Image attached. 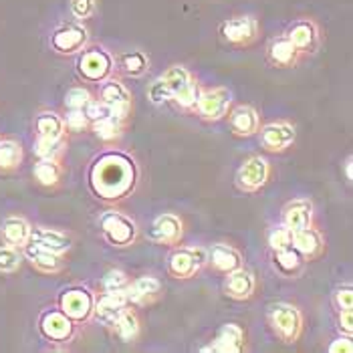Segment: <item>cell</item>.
<instances>
[{"label": "cell", "instance_id": "1", "mask_svg": "<svg viewBox=\"0 0 353 353\" xmlns=\"http://www.w3.org/2000/svg\"><path fill=\"white\" fill-rule=\"evenodd\" d=\"M134 163L130 162L125 156L119 154H108L99 158L93 172H91V184L93 190L99 196L115 200L123 198L128 192L134 188Z\"/></svg>", "mask_w": 353, "mask_h": 353}, {"label": "cell", "instance_id": "2", "mask_svg": "<svg viewBox=\"0 0 353 353\" xmlns=\"http://www.w3.org/2000/svg\"><path fill=\"white\" fill-rule=\"evenodd\" d=\"M162 83L170 99H174L178 105H182V108H194L196 105L200 93H198V85L194 83L186 67L174 65V67L165 69L162 75Z\"/></svg>", "mask_w": 353, "mask_h": 353}, {"label": "cell", "instance_id": "3", "mask_svg": "<svg viewBox=\"0 0 353 353\" xmlns=\"http://www.w3.org/2000/svg\"><path fill=\"white\" fill-rule=\"evenodd\" d=\"M269 325L283 343H295L303 333V315L289 303H276L269 309Z\"/></svg>", "mask_w": 353, "mask_h": 353}, {"label": "cell", "instance_id": "4", "mask_svg": "<svg viewBox=\"0 0 353 353\" xmlns=\"http://www.w3.org/2000/svg\"><path fill=\"white\" fill-rule=\"evenodd\" d=\"M77 69L83 79L91 83H101L108 79L113 71V59L111 54L99 47V45H91V47H83L81 54L77 59Z\"/></svg>", "mask_w": 353, "mask_h": 353}, {"label": "cell", "instance_id": "5", "mask_svg": "<svg viewBox=\"0 0 353 353\" xmlns=\"http://www.w3.org/2000/svg\"><path fill=\"white\" fill-rule=\"evenodd\" d=\"M261 34L259 21L250 14H241L220 25V39L230 47H250Z\"/></svg>", "mask_w": 353, "mask_h": 353}, {"label": "cell", "instance_id": "6", "mask_svg": "<svg viewBox=\"0 0 353 353\" xmlns=\"http://www.w3.org/2000/svg\"><path fill=\"white\" fill-rule=\"evenodd\" d=\"M208 263V252L202 246H182L168 259V271L176 279H192Z\"/></svg>", "mask_w": 353, "mask_h": 353}, {"label": "cell", "instance_id": "7", "mask_svg": "<svg viewBox=\"0 0 353 353\" xmlns=\"http://www.w3.org/2000/svg\"><path fill=\"white\" fill-rule=\"evenodd\" d=\"M99 226L113 246H128L136 241V222L119 212H105L99 220Z\"/></svg>", "mask_w": 353, "mask_h": 353}, {"label": "cell", "instance_id": "8", "mask_svg": "<svg viewBox=\"0 0 353 353\" xmlns=\"http://www.w3.org/2000/svg\"><path fill=\"white\" fill-rule=\"evenodd\" d=\"M287 39L295 45L299 54H313L321 45V30L313 19H297L287 28Z\"/></svg>", "mask_w": 353, "mask_h": 353}, {"label": "cell", "instance_id": "9", "mask_svg": "<svg viewBox=\"0 0 353 353\" xmlns=\"http://www.w3.org/2000/svg\"><path fill=\"white\" fill-rule=\"evenodd\" d=\"M269 176H271V165L265 158L261 156H252L248 158L236 172V186L243 192H259L267 182H269Z\"/></svg>", "mask_w": 353, "mask_h": 353}, {"label": "cell", "instance_id": "10", "mask_svg": "<svg viewBox=\"0 0 353 353\" xmlns=\"http://www.w3.org/2000/svg\"><path fill=\"white\" fill-rule=\"evenodd\" d=\"M230 101H232V93L226 87H216L198 95L196 111L204 121H218L226 115Z\"/></svg>", "mask_w": 353, "mask_h": 353}, {"label": "cell", "instance_id": "11", "mask_svg": "<svg viewBox=\"0 0 353 353\" xmlns=\"http://www.w3.org/2000/svg\"><path fill=\"white\" fill-rule=\"evenodd\" d=\"M87 28L83 25H61L51 34V47L59 54H75L87 45Z\"/></svg>", "mask_w": 353, "mask_h": 353}, {"label": "cell", "instance_id": "12", "mask_svg": "<svg viewBox=\"0 0 353 353\" xmlns=\"http://www.w3.org/2000/svg\"><path fill=\"white\" fill-rule=\"evenodd\" d=\"M101 83H103L99 89L101 101L111 108V115L125 121L130 115V109H132V95H130L128 87L123 83L113 81V79H105Z\"/></svg>", "mask_w": 353, "mask_h": 353}, {"label": "cell", "instance_id": "13", "mask_svg": "<svg viewBox=\"0 0 353 353\" xmlns=\"http://www.w3.org/2000/svg\"><path fill=\"white\" fill-rule=\"evenodd\" d=\"M59 309L71 321H85L93 313V297L87 289H69L59 297Z\"/></svg>", "mask_w": 353, "mask_h": 353}, {"label": "cell", "instance_id": "14", "mask_svg": "<svg viewBox=\"0 0 353 353\" xmlns=\"http://www.w3.org/2000/svg\"><path fill=\"white\" fill-rule=\"evenodd\" d=\"M295 128L287 121H274L261 130V145L267 152H285L287 148L293 145L295 141Z\"/></svg>", "mask_w": 353, "mask_h": 353}, {"label": "cell", "instance_id": "15", "mask_svg": "<svg viewBox=\"0 0 353 353\" xmlns=\"http://www.w3.org/2000/svg\"><path fill=\"white\" fill-rule=\"evenodd\" d=\"M128 307H130V301L125 297V291H105L99 297L93 311L103 325L111 327Z\"/></svg>", "mask_w": 353, "mask_h": 353}, {"label": "cell", "instance_id": "16", "mask_svg": "<svg viewBox=\"0 0 353 353\" xmlns=\"http://www.w3.org/2000/svg\"><path fill=\"white\" fill-rule=\"evenodd\" d=\"M39 325L43 335L51 341H69L73 335V321L61 309L45 311Z\"/></svg>", "mask_w": 353, "mask_h": 353}, {"label": "cell", "instance_id": "17", "mask_svg": "<svg viewBox=\"0 0 353 353\" xmlns=\"http://www.w3.org/2000/svg\"><path fill=\"white\" fill-rule=\"evenodd\" d=\"M245 331L243 327L236 323H226L220 327L216 333L212 345L204 347L202 352H214V353H239L245 350Z\"/></svg>", "mask_w": 353, "mask_h": 353}, {"label": "cell", "instance_id": "18", "mask_svg": "<svg viewBox=\"0 0 353 353\" xmlns=\"http://www.w3.org/2000/svg\"><path fill=\"white\" fill-rule=\"evenodd\" d=\"M267 59L276 69H289V67H295L299 63L301 54L295 49V45L287 39V34H281V37H274L269 43Z\"/></svg>", "mask_w": 353, "mask_h": 353}, {"label": "cell", "instance_id": "19", "mask_svg": "<svg viewBox=\"0 0 353 353\" xmlns=\"http://www.w3.org/2000/svg\"><path fill=\"white\" fill-rule=\"evenodd\" d=\"M184 224L176 214H162L150 226V239L162 245H176L182 239Z\"/></svg>", "mask_w": 353, "mask_h": 353}, {"label": "cell", "instance_id": "20", "mask_svg": "<svg viewBox=\"0 0 353 353\" xmlns=\"http://www.w3.org/2000/svg\"><path fill=\"white\" fill-rule=\"evenodd\" d=\"M23 256L27 259L28 263L37 269V271L45 272V274H53V272L61 271L63 263H61V254H54L51 250L43 248V246L34 245L28 241L27 245L21 248Z\"/></svg>", "mask_w": 353, "mask_h": 353}, {"label": "cell", "instance_id": "21", "mask_svg": "<svg viewBox=\"0 0 353 353\" xmlns=\"http://www.w3.org/2000/svg\"><path fill=\"white\" fill-rule=\"evenodd\" d=\"M256 289V281L252 276V272L245 271L243 267L236 271L228 272L226 283H224V291L230 299L234 301H246L254 295Z\"/></svg>", "mask_w": 353, "mask_h": 353}, {"label": "cell", "instance_id": "22", "mask_svg": "<svg viewBox=\"0 0 353 353\" xmlns=\"http://www.w3.org/2000/svg\"><path fill=\"white\" fill-rule=\"evenodd\" d=\"M160 293H162V283L156 276H148V274L132 281L125 289V297L130 301V305L152 303Z\"/></svg>", "mask_w": 353, "mask_h": 353}, {"label": "cell", "instance_id": "23", "mask_svg": "<svg viewBox=\"0 0 353 353\" xmlns=\"http://www.w3.org/2000/svg\"><path fill=\"white\" fill-rule=\"evenodd\" d=\"M30 243L43 246L47 250H51L54 254H63L71 248V239L65 234V232H59L53 228H47V226H34L30 228V236H28Z\"/></svg>", "mask_w": 353, "mask_h": 353}, {"label": "cell", "instance_id": "24", "mask_svg": "<svg viewBox=\"0 0 353 353\" xmlns=\"http://www.w3.org/2000/svg\"><path fill=\"white\" fill-rule=\"evenodd\" d=\"M311 220H313V204L307 198H297V200L289 202L283 210V224L291 232L301 230L305 226H311Z\"/></svg>", "mask_w": 353, "mask_h": 353}, {"label": "cell", "instance_id": "25", "mask_svg": "<svg viewBox=\"0 0 353 353\" xmlns=\"http://www.w3.org/2000/svg\"><path fill=\"white\" fill-rule=\"evenodd\" d=\"M228 123H230V130L236 137H250L254 136L261 128V121H259V113L250 105H239L230 111V117H228Z\"/></svg>", "mask_w": 353, "mask_h": 353}, {"label": "cell", "instance_id": "26", "mask_svg": "<svg viewBox=\"0 0 353 353\" xmlns=\"http://www.w3.org/2000/svg\"><path fill=\"white\" fill-rule=\"evenodd\" d=\"M0 236L2 243L12 248H23L28 243L30 236V224L25 218L10 216L0 224Z\"/></svg>", "mask_w": 353, "mask_h": 353}, {"label": "cell", "instance_id": "27", "mask_svg": "<svg viewBox=\"0 0 353 353\" xmlns=\"http://www.w3.org/2000/svg\"><path fill=\"white\" fill-rule=\"evenodd\" d=\"M293 246L303 254V259H315L323 252L325 243H323V236L319 230L305 226V228L293 232Z\"/></svg>", "mask_w": 353, "mask_h": 353}, {"label": "cell", "instance_id": "28", "mask_svg": "<svg viewBox=\"0 0 353 353\" xmlns=\"http://www.w3.org/2000/svg\"><path fill=\"white\" fill-rule=\"evenodd\" d=\"M208 263L220 272L236 271L243 267V256L236 248L228 245H212L210 252H208Z\"/></svg>", "mask_w": 353, "mask_h": 353}, {"label": "cell", "instance_id": "29", "mask_svg": "<svg viewBox=\"0 0 353 353\" xmlns=\"http://www.w3.org/2000/svg\"><path fill=\"white\" fill-rule=\"evenodd\" d=\"M34 128H37V136L47 137V139H59L65 134V121L53 111L39 113L34 119Z\"/></svg>", "mask_w": 353, "mask_h": 353}, {"label": "cell", "instance_id": "30", "mask_svg": "<svg viewBox=\"0 0 353 353\" xmlns=\"http://www.w3.org/2000/svg\"><path fill=\"white\" fill-rule=\"evenodd\" d=\"M274 265H276V269L283 274L295 276L303 269V254L295 246H287V248L274 252Z\"/></svg>", "mask_w": 353, "mask_h": 353}, {"label": "cell", "instance_id": "31", "mask_svg": "<svg viewBox=\"0 0 353 353\" xmlns=\"http://www.w3.org/2000/svg\"><path fill=\"white\" fill-rule=\"evenodd\" d=\"M111 327L115 329L117 337H119L123 343H134L137 339V335H139V319H137V315L130 309V307L117 317V321Z\"/></svg>", "mask_w": 353, "mask_h": 353}, {"label": "cell", "instance_id": "32", "mask_svg": "<svg viewBox=\"0 0 353 353\" xmlns=\"http://www.w3.org/2000/svg\"><path fill=\"white\" fill-rule=\"evenodd\" d=\"M23 162V148L19 141L0 139V172H12Z\"/></svg>", "mask_w": 353, "mask_h": 353}, {"label": "cell", "instance_id": "33", "mask_svg": "<svg viewBox=\"0 0 353 353\" xmlns=\"http://www.w3.org/2000/svg\"><path fill=\"white\" fill-rule=\"evenodd\" d=\"M61 174H63V168L57 160H41L32 170V176L41 186H57L61 180Z\"/></svg>", "mask_w": 353, "mask_h": 353}, {"label": "cell", "instance_id": "34", "mask_svg": "<svg viewBox=\"0 0 353 353\" xmlns=\"http://www.w3.org/2000/svg\"><path fill=\"white\" fill-rule=\"evenodd\" d=\"M119 67L123 73L132 75V77H141L148 71V57L141 51H128V53L119 54Z\"/></svg>", "mask_w": 353, "mask_h": 353}, {"label": "cell", "instance_id": "35", "mask_svg": "<svg viewBox=\"0 0 353 353\" xmlns=\"http://www.w3.org/2000/svg\"><path fill=\"white\" fill-rule=\"evenodd\" d=\"M121 130H123V121L117 119L115 115H108V117H103V119L93 123L95 136L99 137V139H103V141H111V139L119 137L121 136Z\"/></svg>", "mask_w": 353, "mask_h": 353}, {"label": "cell", "instance_id": "36", "mask_svg": "<svg viewBox=\"0 0 353 353\" xmlns=\"http://www.w3.org/2000/svg\"><path fill=\"white\" fill-rule=\"evenodd\" d=\"M65 148V141L63 137L59 139H47V137H37V143H34V154L41 158V160H57L61 156Z\"/></svg>", "mask_w": 353, "mask_h": 353}, {"label": "cell", "instance_id": "37", "mask_svg": "<svg viewBox=\"0 0 353 353\" xmlns=\"http://www.w3.org/2000/svg\"><path fill=\"white\" fill-rule=\"evenodd\" d=\"M23 263V252L12 246H0V272L19 271Z\"/></svg>", "mask_w": 353, "mask_h": 353}, {"label": "cell", "instance_id": "38", "mask_svg": "<svg viewBox=\"0 0 353 353\" xmlns=\"http://www.w3.org/2000/svg\"><path fill=\"white\" fill-rule=\"evenodd\" d=\"M269 246H271L272 252L276 250H283L287 246H293V232L283 224V226H274L269 234Z\"/></svg>", "mask_w": 353, "mask_h": 353}, {"label": "cell", "instance_id": "39", "mask_svg": "<svg viewBox=\"0 0 353 353\" xmlns=\"http://www.w3.org/2000/svg\"><path fill=\"white\" fill-rule=\"evenodd\" d=\"M91 101V93L83 87H73L65 95V108L67 109H83Z\"/></svg>", "mask_w": 353, "mask_h": 353}, {"label": "cell", "instance_id": "40", "mask_svg": "<svg viewBox=\"0 0 353 353\" xmlns=\"http://www.w3.org/2000/svg\"><path fill=\"white\" fill-rule=\"evenodd\" d=\"M69 6H71L73 17L83 23V21H89V19L95 14L97 2H95V0H71Z\"/></svg>", "mask_w": 353, "mask_h": 353}, {"label": "cell", "instance_id": "41", "mask_svg": "<svg viewBox=\"0 0 353 353\" xmlns=\"http://www.w3.org/2000/svg\"><path fill=\"white\" fill-rule=\"evenodd\" d=\"M128 285H130V281H128L125 272L121 271H109L101 281L103 291H125Z\"/></svg>", "mask_w": 353, "mask_h": 353}, {"label": "cell", "instance_id": "42", "mask_svg": "<svg viewBox=\"0 0 353 353\" xmlns=\"http://www.w3.org/2000/svg\"><path fill=\"white\" fill-rule=\"evenodd\" d=\"M83 113H85L87 121L95 123V121H99V119H103V117L111 115V108L105 105L103 101H93V99H91V101L83 108Z\"/></svg>", "mask_w": 353, "mask_h": 353}, {"label": "cell", "instance_id": "43", "mask_svg": "<svg viewBox=\"0 0 353 353\" xmlns=\"http://www.w3.org/2000/svg\"><path fill=\"white\" fill-rule=\"evenodd\" d=\"M65 123H67V130H71V132H83L89 121H87L83 109H69Z\"/></svg>", "mask_w": 353, "mask_h": 353}, {"label": "cell", "instance_id": "44", "mask_svg": "<svg viewBox=\"0 0 353 353\" xmlns=\"http://www.w3.org/2000/svg\"><path fill=\"white\" fill-rule=\"evenodd\" d=\"M335 305H337V309L339 311H345V309H353V289L352 285H345V287H341V289H337L335 291Z\"/></svg>", "mask_w": 353, "mask_h": 353}, {"label": "cell", "instance_id": "45", "mask_svg": "<svg viewBox=\"0 0 353 353\" xmlns=\"http://www.w3.org/2000/svg\"><path fill=\"white\" fill-rule=\"evenodd\" d=\"M148 97H150V101L154 103V105H160L163 101H168L170 99V95H168V91H165V87H163L162 79H158V81H154L150 85V89H148Z\"/></svg>", "mask_w": 353, "mask_h": 353}, {"label": "cell", "instance_id": "46", "mask_svg": "<svg viewBox=\"0 0 353 353\" xmlns=\"http://www.w3.org/2000/svg\"><path fill=\"white\" fill-rule=\"evenodd\" d=\"M329 352L331 353H352L353 352L352 337H339V339H335V341L329 345Z\"/></svg>", "mask_w": 353, "mask_h": 353}, {"label": "cell", "instance_id": "47", "mask_svg": "<svg viewBox=\"0 0 353 353\" xmlns=\"http://www.w3.org/2000/svg\"><path fill=\"white\" fill-rule=\"evenodd\" d=\"M339 329H343L347 335L353 333V319H352V309L339 311Z\"/></svg>", "mask_w": 353, "mask_h": 353}, {"label": "cell", "instance_id": "48", "mask_svg": "<svg viewBox=\"0 0 353 353\" xmlns=\"http://www.w3.org/2000/svg\"><path fill=\"white\" fill-rule=\"evenodd\" d=\"M353 163V158L352 156H347V160H345V176H347V180H352L353 178V174H352V165Z\"/></svg>", "mask_w": 353, "mask_h": 353}]
</instances>
